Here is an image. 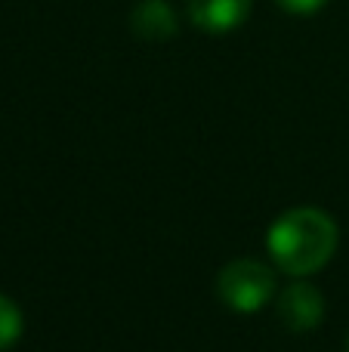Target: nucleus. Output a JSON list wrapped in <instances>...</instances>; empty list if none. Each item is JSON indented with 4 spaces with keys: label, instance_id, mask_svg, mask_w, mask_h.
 Segmentation results:
<instances>
[{
    "label": "nucleus",
    "instance_id": "f257e3e1",
    "mask_svg": "<svg viewBox=\"0 0 349 352\" xmlns=\"http://www.w3.org/2000/svg\"><path fill=\"white\" fill-rule=\"evenodd\" d=\"M337 223L319 207H291L266 232V250L284 275L306 278L331 263L337 250Z\"/></svg>",
    "mask_w": 349,
    "mask_h": 352
},
{
    "label": "nucleus",
    "instance_id": "f03ea898",
    "mask_svg": "<svg viewBox=\"0 0 349 352\" xmlns=\"http://www.w3.org/2000/svg\"><path fill=\"white\" fill-rule=\"evenodd\" d=\"M275 294V272L263 260L254 256H235L216 275V297L238 316L260 312Z\"/></svg>",
    "mask_w": 349,
    "mask_h": 352
},
{
    "label": "nucleus",
    "instance_id": "7ed1b4c3",
    "mask_svg": "<svg viewBox=\"0 0 349 352\" xmlns=\"http://www.w3.org/2000/svg\"><path fill=\"white\" fill-rule=\"evenodd\" d=\"M275 316L291 334H309L325 318V294L313 281H291L275 300Z\"/></svg>",
    "mask_w": 349,
    "mask_h": 352
},
{
    "label": "nucleus",
    "instance_id": "20e7f679",
    "mask_svg": "<svg viewBox=\"0 0 349 352\" xmlns=\"http://www.w3.org/2000/svg\"><path fill=\"white\" fill-rule=\"evenodd\" d=\"M189 22L207 34H229L241 28L254 10V0H185Z\"/></svg>",
    "mask_w": 349,
    "mask_h": 352
},
{
    "label": "nucleus",
    "instance_id": "39448f33",
    "mask_svg": "<svg viewBox=\"0 0 349 352\" xmlns=\"http://www.w3.org/2000/svg\"><path fill=\"white\" fill-rule=\"evenodd\" d=\"M130 31L146 43H164L177 37V10L167 0H139L130 12Z\"/></svg>",
    "mask_w": 349,
    "mask_h": 352
},
{
    "label": "nucleus",
    "instance_id": "423d86ee",
    "mask_svg": "<svg viewBox=\"0 0 349 352\" xmlns=\"http://www.w3.org/2000/svg\"><path fill=\"white\" fill-rule=\"evenodd\" d=\"M22 328H25L22 309H19L6 294H0V352L16 346L19 337H22Z\"/></svg>",
    "mask_w": 349,
    "mask_h": 352
},
{
    "label": "nucleus",
    "instance_id": "0eeeda50",
    "mask_svg": "<svg viewBox=\"0 0 349 352\" xmlns=\"http://www.w3.org/2000/svg\"><path fill=\"white\" fill-rule=\"evenodd\" d=\"M288 16H313V12L325 10L328 0H275Z\"/></svg>",
    "mask_w": 349,
    "mask_h": 352
},
{
    "label": "nucleus",
    "instance_id": "6e6552de",
    "mask_svg": "<svg viewBox=\"0 0 349 352\" xmlns=\"http://www.w3.org/2000/svg\"><path fill=\"white\" fill-rule=\"evenodd\" d=\"M346 352H349V337H346Z\"/></svg>",
    "mask_w": 349,
    "mask_h": 352
}]
</instances>
